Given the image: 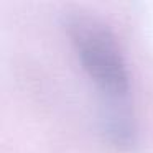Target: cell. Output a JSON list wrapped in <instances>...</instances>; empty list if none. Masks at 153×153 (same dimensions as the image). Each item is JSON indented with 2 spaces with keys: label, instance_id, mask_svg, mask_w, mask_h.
Here are the masks:
<instances>
[{
  "label": "cell",
  "instance_id": "obj_1",
  "mask_svg": "<svg viewBox=\"0 0 153 153\" xmlns=\"http://www.w3.org/2000/svg\"><path fill=\"white\" fill-rule=\"evenodd\" d=\"M64 27L81 66L102 97L100 110L128 107V68L109 25L94 15L73 12Z\"/></svg>",
  "mask_w": 153,
  "mask_h": 153
}]
</instances>
